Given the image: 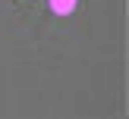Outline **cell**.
<instances>
[{"label":"cell","instance_id":"1","mask_svg":"<svg viewBox=\"0 0 129 119\" xmlns=\"http://www.w3.org/2000/svg\"><path fill=\"white\" fill-rule=\"evenodd\" d=\"M50 10H54L57 16H69V13L76 10V0H50Z\"/></svg>","mask_w":129,"mask_h":119}]
</instances>
